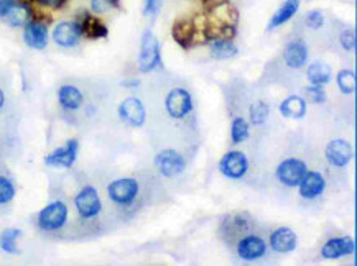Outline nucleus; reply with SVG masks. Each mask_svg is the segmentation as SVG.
Here are the masks:
<instances>
[{
	"label": "nucleus",
	"instance_id": "f257e3e1",
	"mask_svg": "<svg viewBox=\"0 0 357 266\" xmlns=\"http://www.w3.org/2000/svg\"><path fill=\"white\" fill-rule=\"evenodd\" d=\"M162 68V55H160L158 38L151 30H145L140 42V56H138V69L142 73H151Z\"/></svg>",
	"mask_w": 357,
	"mask_h": 266
},
{
	"label": "nucleus",
	"instance_id": "f03ea898",
	"mask_svg": "<svg viewBox=\"0 0 357 266\" xmlns=\"http://www.w3.org/2000/svg\"><path fill=\"white\" fill-rule=\"evenodd\" d=\"M68 220V207L65 202H51L38 214V227L47 232H55L60 230Z\"/></svg>",
	"mask_w": 357,
	"mask_h": 266
},
{
	"label": "nucleus",
	"instance_id": "7ed1b4c3",
	"mask_svg": "<svg viewBox=\"0 0 357 266\" xmlns=\"http://www.w3.org/2000/svg\"><path fill=\"white\" fill-rule=\"evenodd\" d=\"M306 165L298 158H288L283 159L276 168V179L280 183L288 186V188H297L306 175Z\"/></svg>",
	"mask_w": 357,
	"mask_h": 266
},
{
	"label": "nucleus",
	"instance_id": "20e7f679",
	"mask_svg": "<svg viewBox=\"0 0 357 266\" xmlns=\"http://www.w3.org/2000/svg\"><path fill=\"white\" fill-rule=\"evenodd\" d=\"M107 193H109V197L115 204H119V206H128V204L135 201L138 194V183L133 177H122V179L110 183L109 188H107Z\"/></svg>",
	"mask_w": 357,
	"mask_h": 266
},
{
	"label": "nucleus",
	"instance_id": "39448f33",
	"mask_svg": "<svg viewBox=\"0 0 357 266\" xmlns=\"http://www.w3.org/2000/svg\"><path fill=\"white\" fill-rule=\"evenodd\" d=\"M165 105H167V112L169 114V117L183 118L193 110V99H191L188 91L176 87L168 92Z\"/></svg>",
	"mask_w": 357,
	"mask_h": 266
},
{
	"label": "nucleus",
	"instance_id": "423d86ee",
	"mask_svg": "<svg viewBox=\"0 0 357 266\" xmlns=\"http://www.w3.org/2000/svg\"><path fill=\"white\" fill-rule=\"evenodd\" d=\"M53 39L56 44L63 48H74L76 44L81 42L83 38V30L78 20H68V21H60L51 33Z\"/></svg>",
	"mask_w": 357,
	"mask_h": 266
},
{
	"label": "nucleus",
	"instance_id": "0eeeda50",
	"mask_svg": "<svg viewBox=\"0 0 357 266\" xmlns=\"http://www.w3.org/2000/svg\"><path fill=\"white\" fill-rule=\"evenodd\" d=\"M74 204L83 219H94L96 215H99L102 207L99 194L92 186H86V188L79 190V194L74 199Z\"/></svg>",
	"mask_w": 357,
	"mask_h": 266
},
{
	"label": "nucleus",
	"instance_id": "6e6552de",
	"mask_svg": "<svg viewBox=\"0 0 357 266\" xmlns=\"http://www.w3.org/2000/svg\"><path fill=\"white\" fill-rule=\"evenodd\" d=\"M155 165H157L158 171L162 172L163 176L173 177L181 175L186 168L185 158L181 157L176 150H163L157 154L155 158Z\"/></svg>",
	"mask_w": 357,
	"mask_h": 266
},
{
	"label": "nucleus",
	"instance_id": "1a4fd4ad",
	"mask_svg": "<svg viewBox=\"0 0 357 266\" xmlns=\"http://www.w3.org/2000/svg\"><path fill=\"white\" fill-rule=\"evenodd\" d=\"M249 170L247 157L242 152H229L222 157L219 171L229 179H240Z\"/></svg>",
	"mask_w": 357,
	"mask_h": 266
},
{
	"label": "nucleus",
	"instance_id": "9d476101",
	"mask_svg": "<svg viewBox=\"0 0 357 266\" xmlns=\"http://www.w3.org/2000/svg\"><path fill=\"white\" fill-rule=\"evenodd\" d=\"M24 42L33 50H44L48 46V25L32 19L24 26Z\"/></svg>",
	"mask_w": 357,
	"mask_h": 266
},
{
	"label": "nucleus",
	"instance_id": "9b49d317",
	"mask_svg": "<svg viewBox=\"0 0 357 266\" xmlns=\"http://www.w3.org/2000/svg\"><path fill=\"white\" fill-rule=\"evenodd\" d=\"M78 150L79 143L78 140H69L66 141L63 146L56 148L55 152L50 153L44 159L48 166H55V168H69L74 165L76 157H78Z\"/></svg>",
	"mask_w": 357,
	"mask_h": 266
},
{
	"label": "nucleus",
	"instance_id": "f8f14e48",
	"mask_svg": "<svg viewBox=\"0 0 357 266\" xmlns=\"http://www.w3.org/2000/svg\"><path fill=\"white\" fill-rule=\"evenodd\" d=\"M119 117L131 127H142L145 123V107L142 100L128 97L120 104Z\"/></svg>",
	"mask_w": 357,
	"mask_h": 266
},
{
	"label": "nucleus",
	"instance_id": "ddd939ff",
	"mask_svg": "<svg viewBox=\"0 0 357 266\" xmlns=\"http://www.w3.org/2000/svg\"><path fill=\"white\" fill-rule=\"evenodd\" d=\"M326 159L331 166L344 168L352 159V146L346 140H333L326 146Z\"/></svg>",
	"mask_w": 357,
	"mask_h": 266
},
{
	"label": "nucleus",
	"instance_id": "4468645a",
	"mask_svg": "<svg viewBox=\"0 0 357 266\" xmlns=\"http://www.w3.org/2000/svg\"><path fill=\"white\" fill-rule=\"evenodd\" d=\"M267 251V243L257 235L244 237L238 245V254L244 261H254L262 258Z\"/></svg>",
	"mask_w": 357,
	"mask_h": 266
},
{
	"label": "nucleus",
	"instance_id": "2eb2a0df",
	"mask_svg": "<svg viewBox=\"0 0 357 266\" xmlns=\"http://www.w3.org/2000/svg\"><path fill=\"white\" fill-rule=\"evenodd\" d=\"M354 248H356V243L351 237L331 238L329 242H326L323 250H321V255H323V258L336 260V258H341V256L354 254Z\"/></svg>",
	"mask_w": 357,
	"mask_h": 266
},
{
	"label": "nucleus",
	"instance_id": "dca6fc26",
	"mask_svg": "<svg viewBox=\"0 0 357 266\" xmlns=\"http://www.w3.org/2000/svg\"><path fill=\"white\" fill-rule=\"evenodd\" d=\"M298 186H300V196L303 199H316L324 193L326 181L318 171H306Z\"/></svg>",
	"mask_w": 357,
	"mask_h": 266
},
{
	"label": "nucleus",
	"instance_id": "f3484780",
	"mask_svg": "<svg viewBox=\"0 0 357 266\" xmlns=\"http://www.w3.org/2000/svg\"><path fill=\"white\" fill-rule=\"evenodd\" d=\"M79 25H81L83 30V37H86L89 39H99L106 38L109 35V30L104 25V21H101L94 13H83L81 17L78 19Z\"/></svg>",
	"mask_w": 357,
	"mask_h": 266
},
{
	"label": "nucleus",
	"instance_id": "a211bd4d",
	"mask_svg": "<svg viewBox=\"0 0 357 266\" xmlns=\"http://www.w3.org/2000/svg\"><path fill=\"white\" fill-rule=\"evenodd\" d=\"M297 233L292 229H279L272 233L270 247L276 254H290L297 248Z\"/></svg>",
	"mask_w": 357,
	"mask_h": 266
},
{
	"label": "nucleus",
	"instance_id": "6ab92c4d",
	"mask_svg": "<svg viewBox=\"0 0 357 266\" xmlns=\"http://www.w3.org/2000/svg\"><path fill=\"white\" fill-rule=\"evenodd\" d=\"M300 3L301 0H285L282 6L279 7V10L272 15V19L269 21V30H276L285 24H288V21L297 15Z\"/></svg>",
	"mask_w": 357,
	"mask_h": 266
},
{
	"label": "nucleus",
	"instance_id": "aec40b11",
	"mask_svg": "<svg viewBox=\"0 0 357 266\" xmlns=\"http://www.w3.org/2000/svg\"><path fill=\"white\" fill-rule=\"evenodd\" d=\"M285 63H287L288 68L300 69L306 64L308 61V48L306 44L297 39V42H292L285 48Z\"/></svg>",
	"mask_w": 357,
	"mask_h": 266
},
{
	"label": "nucleus",
	"instance_id": "412c9836",
	"mask_svg": "<svg viewBox=\"0 0 357 266\" xmlns=\"http://www.w3.org/2000/svg\"><path fill=\"white\" fill-rule=\"evenodd\" d=\"M3 19H6V21L10 26H25L33 19V8L30 3L15 2Z\"/></svg>",
	"mask_w": 357,
	"mask_h": 266
},
{
	"label": "nucleus",
	"instance_id": "4be33fe9",
	"mask_svg": "<svg viewBox=\"0 0 357 266\" xmlns=\"http://www.w3.org/2000/svg\"><path fill=\"white\" fill-rule=\"evenodd\" d=\"M238 46L232 38H211L209 39V53L214 60H229L238 55Z\"/></svg>",
	"mask_w": 357,
	"mask_h": 266
},
{
	"label": "nucleus",
	"instance_id": "5701e85b",
	"mask_svg": "<svg viewBox=\"0 0 357 266\" xmlns=\"http://www.w3.org/2000/svg\"><path fill=\"white\" fill-rule=\"evenodd\" d=\"M173 37H175L176 43H180L183 48L193 46L194 39L198 37L193 21L191 20L176 21L175 26H173Z\"/></svg>",
	"mask_w": 357,
	"mask_h": 266
},
{
	"label": "nucleus",
	"instance_id": "b1692460",
	"mask_svg": "<svg viewBox=\"0 0 357 266\" xmlns=\"http://www.w3.org/2000/svg\"><path fill=\"white\" fill-rule=\"evenodd\" d=\"M280 114L288 118H301L306 114V102L300 96H290L280 104Z\"/></svg>",
	"mask_w": 357,
	"mask_h": 266
},
{
	"label": "nucleus",
	"instance_id": "393cba45",
	"mask_svg": "<svg viewBox=\"0 0 357 266\" xmlns=\"http://www.w3.org/2000/svg\"><path fill=\"white\" fill-rule=\"evenodd\" d=\"M58 99L60 104L68 110H76L83 105V94L78 87L74 86H63L58 91Z\"/></svg>",
	"mask_w": 357,
	"mask_h": 266
},
{
	"label": "nucleus",
	"instance_id": "a878e982",
	"mask_svg": "<svg viewBox=\"0 0 357 266\" xmlns=\"http://www.w3.org/2000/svg\"><path fill=\"white\" fill-rule=\"evenodd\" d=\"M308 79H310L311 84H318V86H324L331 81V68H329L326 63H316L310 64L308 68Z\"/></svg>",
	"mask_w": 357,
	"mask_h": 266
},
{
	"label": "nucleus",
	"instance_id": "bb28decb",
	"mask_svg": "<svg viewBox=\"0 0 357 266\" xmlns=\"http://www.w3.org/2000/svg\"><path fill=\"white\" fill-rule=\"evenodd\" d=\"M22 237V230L19 229H7L6 232L0 235V248L7 254H19V247H17V240Z\"/></svg>",
	"mask_w": 357,
	"mask_h": 266
},
{
	"label": "nucleus",
	"instance_id": "cd10ccee",
	"mask_svg": "<svg viewBox=\"0 0 357 266\" xmlns=\"http://www.w3.org/2000/svg\"><path fill=\"white\" fill-rule=\"evenodd\" d=\"M231 139L232 143H242L244 140L249 139V123L244 118H234L231 127Z\"/></svg>",
	"mask_w": 357,
	"mask_h": 266
},
{
	"label": "nucleus",
	"instance_id": "c85d7f7f",
	"mask_svg": "<svg viewBox=\"0 0 357 266\" xmlns=\"http://www.w3.org/2000/svg\"><path fill=\"white\" fill-rule=\"evenodd\" d=\"M338 86L344 94H352L356 91V73L354 71L344 69L339 71L338 74Z\"/></svg>",
	"mask_w": 357,
	"mask_h": 266
},
{
	"label": "nucleus",
	"instance_id": "c756f323",
	"mask_svg": "<svg viewBox=\"0 0 357 266\" xmlns=\"http://www.w3.org/2000/svg\"><path fill=\"white\" fill-rule=\"evenodd\" d=\"M269 105L265 102H257L251 107V122L254 125H262L269 118Z\"/></svg>",
	"mask_w": 357,
	"mask_h": 266
},
{
	"label": "nucleus",
	"instance_id": "7c9ffc66",
	"mask_svg": "<svg viewBox=\"0 0 357 266\" xmlns=\"http://www.w3.org/2000/svg\"><path fill=\"white\" fill-rule=\"evenodd\" d=\"M120 0H91V12L94 15H102L114 8H119Z\"/></svg>",
	"mask_w": 357,
	"mask_h": 266
},
{
	"label": "nucleus",
	"instance_id": "2f4dec72",
	"mask_svg": "<svg viewBox=\"0 0 357 266\" xmlns=\"http://www.w3.org/2000/svg\"><path fill=\"white\" fill-rule=\"evenodd\" d=\"M15 197V188H13L12 181L7 177H0V206L8 204Z\"/></svg>",
	"mask_w": 357,
	"mask_h": 266
},
{
	"label": "nucleus",
	"instance_id": "473e14b6",
	"mask_svg": "<svg viewBox=\"0 0 357 266\" xmlns=\"http://www.w3.org/2000/svg\"><path fill=\"white\" fill-rule=\"evenodd\" d=\"M339 43L344 48L346 51H354L356 50V30L354 28H346L344 32L339 35Z\"/></svg>",
	"mask_w": 357,
	"mask_h": 266
},
{
	"label": "nucleus",
	"instance_id": "72a5a7b5",
	"mask_svg": "<svg viewBox=\"0 0 357 266\" xmlns=\"http://www.w3.org/2000/svg\"><path fill=\"white\" fill-rule=\"evenodd\" d=\"M163 7V0H144V15L147 19H157Z\"/></svg>",
	"mask_w": 357,
	"mask_h": 266
},
{
	"label": "nucleus",
	"instance_id": "f704fd0d",
	"mask_svg": "<svg viewBox=\"0 0 357 266\" xmlns=\"http://www.w3.org/2000/svg\"><path fill=\"white\" fill-rule=\"evenodd\" d=\"M306 96L313 104H324L326 102V92L323 86L318 84H311L310 87H306Z\"/></svg>",
	"mask_w": 357,
	"mask_h": 266
},
{
	"label": "nucleus",
	"instance_id": "c9c22d12",
	"mask_svg": "<svg viewBox=\"0 0 357 266\" xmlns=\"http://www.w3.org/2000/svg\"><path fill=\"white\" fill-rule=\"evenodd\" d=\"M305 21H306L308 28L319 30V28H323V25H324V15L321 13V10H311L306 15Z\"/></svg>",
	"mask_w": 357,
	"mask_h": 266
},
{
	"label": "nucleus",
	"instance_id": "e433bc0d",
	"mask_svg": "<svg viewBox=\"0 0 357 266\" xmlns=\"http://www.w3.org/2000/svg\"><path fill=\"white\" fill-rule=\"evenodd\" d=\"M37 2L44 8H53V10H56V8L63 7L68 0H37Z\"/></svg>",
	"mask_w": 357,
	"mask_h": 266
},
{
	"label": "nucleus",
	"instance_id": "4c0bfd02",
	"mask_svg": "<svg viewBox=\"0 0 357 266\" xmlns=\"http://www.w3.org/2000/svg\"><path fill=\"white\" fill-rule=\"evenodd\" d=\"M15 3V0H0V17H6L7 12L10 10V7Z\"/></svg>",
	"mask_w": 357,
	"mask_h": 266
},
{
	"label": "nucleus",
	"instance_id": "58836bf2",
	"mask_svg": "<svg viewBox=\"0 0 357 266\" xmlns=\"http://www.w3.org/2000/svg\"><path fill=\"white\" fill-rule=\"evenodd\" d=\"M3 102H6V96H3V92L0 91V109L3 107Z\"/></svg>",
	"mask_w": 357,
	"mask_h": 266
},
{
	"label": "nucleus",
	"instance_id": "ea45409f",
	"mask_svg": "<svg viewBox=\"0 0 357 266\" xmlns=\"http://www.w3.org/2000/svg\"><path fill=\"white\" fill-rule=\"evenodd\" d=\"M15 2H24V3H32L33 0H15Z\"/></svg>",
	"mask_w": 357,
	"mask_h": 266
}]
</instances>
